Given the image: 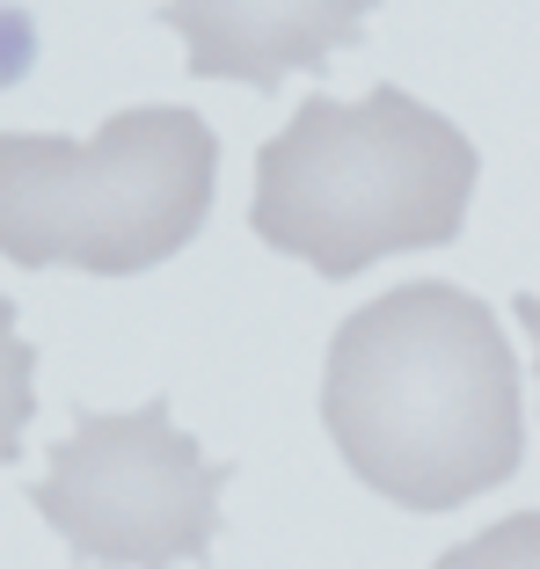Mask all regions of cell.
<instances>
[{"instance_id":"3","label":"cell","mask_w":540,"mask_h":569,"mask_svg":"<svg viewBox=\"0 0 540 569\" xmlns=\"http://www.w3.org/2000/svg\"><path fill=\"white\" fill-rule=\"evenodd\" d=\"M220 139L198 110H118L96 139L0 132V256L22 270L139 278L198 241Z\"/></svg>"},{"instance_id":"4","label":"cell","mask_w":540,"mask_h":569,"mask_svg":"<svg viewBox=\"0 0 540 569\" xmlns=\"http://www.w3.org/2000/svg\"><path fill=\"white\" fill-rule=\"evenodd\" d=\"M234 460H204L153 395L118 417H81L51 446L30 503L88 569H176L220 540V489Z\"/></svg>"},{"instance_id":"8","label":"cell","mask_w":540,"mask_h":569,"mask_svg":"<svg viewBox=\"0 0 540 569\" xmlns=\"http://www.w3.org/2000/svg\"><path fill=\"white\" fill-rule=\"evenodd\" d=\"M511 315H519V329H533V351H540V292H519Z\"/></svg>"},{"instance_id":"2","label":"cell","mask_w":540,"mask_h":569,"mask_svg":"<svg viewBox=\"0 0 540 569\" xmlns=\"http://www.w3.org/2000/svg\"><path fill=\"white\" fill-rule=\"evenodd\" d=\"M474 176V139L402 88H372L366 102L307 96L286 132L256 147L249 227L321 278H358L388 256L460 241Z\"/></svg>"},{"instance_id":"7","label":"cell","mask_w":540,"mask_h":569,"mask_svg":"<svg viewBox=\"0 0 540 569\" xmlns=\"http://www.w3.org/2000/svg\"><path fill=\"white\" fill-rule=\"evenodd\" d=\"M431 569H540V511H511L490 533L446 548Z\"/></svg>"},{"instance_id":"5","label":"cell","mask_w":540,"mask_h":569,"mask_svg":"<svg viewBox=\"0 0 540 569\" xmlns=\"http://www.w3.org/2000/svg\"><path fill=\"white\" fill-rule=\"evenodd\" d=\"M372 8L380 0H161V22L183 37L198 81H241L270 96L358 44Z\"/></svg>"},{"instance_id":"6","label":"cell","mask_w":540,"mask_h":569,"mask_svg":"<svg viewBox=\"0 0 540 569\" xmlns=\"http://www.w3.org/2000/svg\"><path fill=\"white\" fill-rule=\"evenodd\" d=\"M37 351L30 336L16 329V307H8V292H0V468L22 452V423L37 417Z\"/></svg>"},{"instance_id":"1","label":"cell","mask_w":540,"mask_h":569,"mask_svg":"<svg viewBox=\"0 0 540 569\" xmlns=\"http://www.w3.org/2000/svg\"><path fill=\"white\" fill-rule=\"evenodd\" d=\"M321 423L372 497L453 511L526 460L519 358L474 292L431 278L394 284L329 343Z\"/></svg>"}]
</instances>
